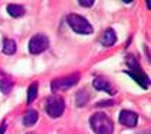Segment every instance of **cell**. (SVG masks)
Returning a JSON list of instances; mask_svg holds the SVG:
<instances>
[{"label": "cell", "instance_id": "obj_17", "mask_svg": "<svg viewBox=\"0 0 151 134\" xmlns=\"http://www.w3.org/2000/svg\"><path fill=\"white\" fill-rule=\"evenodd\" d=\"M111 104H114V101H105V102H98L96 105H98V107H105V105H111Z\"/></svg>", "mask_w": 151, "mask_h": 134}, {"label": "cell", "instance_id": "obj_19", "mask_svg": "<svg viewBox=\"0 0 151 134\" xmlns=\"http://www.w3.org/2000/svg\"><path fill=\"white\" fill-rule=\"evenodd\" d=\"M27 134H33V133H27Z\"/></svg>", "mask_w": 151, "mask_h": 134}, {"label": "cell", "instance_id": "obj_10", "mask_svg": "<svg viewBox=\"0 0 151 134\" xmlns=\"http://www.w3.org/2000/svg\"><path fill=\"white\" fill-rule=\"evenodd\" d=\"M37 118H39L37 111H36V110H32V108H29V110L26 111V114H24V117H23V125H26V127H32V125H35L36 124Z\"/></svg>", "mask_w": 151, "mask_h": 134}, {"label": "cell", "instance_id": "obj_8", "mask_svg": "<svg viewBox=\"0 0 151 134\" xmlns=\"http://www.w3.org/2000/svg\"><path fill=\"white\" fill-rule=\"evenodd\" d=\"M92 85L95 87V89H98V91H105V92H108L109 95H114L116 92L115 88H114L105 78H101V77H98V78L93 79Z\"/></svg>", "mask_w": 151, "mask_h": 134}, {"label": "cell", "instance_id": "obj_2", "mask_svg": "<svg viewBox=\"0 0 151 134\" xmlns=\"http://www.w3.org/2000/svg\"><path fill=\"white\" fill-rule=\"evenodd\" d=\"M127 65H128V68H129L127 71L128 75L134 79V81H137L142 88H148V87H150V78H148V77L145 75V72L139 68L138 62L135 61L134 56H128Z\"/></svg>", "mask_w": 151, "mask_h": 134}, {"label": "cell", "instance_id": "obj_16", "mask_svg": "<svg viewBox=\"0 0 151 134\" xmlns=\"http://www.w3.org/2000/svg\"><path fill=\"white\" fill-rule=\"evenodd\" d=\"M81 6H83V7H91L93 4V0H79L78 1Z\"/></svg>", "mask_w": 151, "mask_h": 134}, {"label": "cell", "instance_id": "obj_5", "mask_svg": "<svg viewBox=\"0 0 151 134\" xmlns=\"http://www.w3.org/2000/svg\"><path fill=\"white\" fill-rule=\"evenodd\" d=\"M79 78H81L79 74L68 75V77H63V78H56L52 81L50 88H52L53 92H56V91H68L69 88L75 87L79 82Z\"/></svg>", "mask_w": 151, "mask_h": 134}, {"label": "cell", "instance_id": "obj_13", "mask_svg": "<svg viewBox=\"0 0 151 134\" xmlns=\"http://www.w3.org/2000/svg\"><path fill=\"white\" fill-rule=\"evenodd\" d=\"M3 52L6 55H13L16 52V43H14V41H12V39H4V42H3Z\"/></svg>", "mask_w": 151, "mask_h": 134}, {"label": "cell", "instance_id": "obj_11", "mask_svg": "<svg viewBox=\"0 0 151 134\" xmlns=\"http://www.w3.org/2000/svg\"><path fill=\"white\" fill-rule=\"evenodd\" d=\"M7 13L12 17H20L24 13V7L22 4H9L7 6Z\"/></svg>", "mask_w": 151, "mask_h": 134}, {"label": "cell", "instance_id": "obj_1", "mask_svg": "<svg viewBox=\"0 0 151 134\" xmlns=\"http://www.w3.org/2000/svg\"><path fill=\"white\" fill-rule=\"evenodd\" d=\"M89 124L95 134H112L114 133V123L104 112H95L89 118Z\"/></svg>", "mask_w": 151, "mask_h": 134}, {"label": "cell", "instance_id": "obj_7", "mask_svg": "<svg viewBox=\"0 0 151 134\" xmlns=\"http://www.w3.org/2000/svg\"><path fill=\"white\" fill-rule=\"evenodd\" d=\"M119 123L125 127H135L138 123V115L137 112L129 111V110H124V111L119 112Z\"/></svg>", "mask_w": 151, "mask_h": 134}, {"label": "cell", "instance_id": "obj_14", "mask_svg": "<svg viewBox=\"0 0 151 134\" xmlns=\"http://www.w3.org/2000/svg\"><path fill=\"white\" fill-rule=\"evenodd\" d=\"M36 97H37V82H33V84H30V87L27 89V104L35 101Z\"/></svg>", "mask_w": 151, "mask_h": 134}, {"label": "cell", "instance_id": "obj_3", "mask_svg": "<svg viewBox=\"0 0 151 134\" xmlns=\"http://www.w3.org/2000/svg\"><path fill=\"white\" fill-rule=\"evenodd\" d=\"M66 22H68V25L70 26V29H72L73 32H76V33L88 35V33H92V30H93L92 25L88 22L85 17H82L79 14H75V13L68 14Z\"/></svg>", "mask_w": 151, "mask_h": 134}, {"label": "cell", "instance_id": "obj_9", "mask_svg": "<svg viewBox=\"0 0 151 134\" xmlns=\"http://www.w3.org/2000/svg\"><path fill=\"white\" fill-rule=\"evenodd\" d=\"M99 42L104 45V46H112V45L116 42V35H115V32H114V29L108 28L104 33L101 35Z\"/></svg>", "mask_w": 151, "mask_h": 134}, {"label": "cell", "instance_id": "obj_4", "mask_svg": "<svg viewBox=\"0 0 151 134\" xmlns=\"http://www.w3.org/2000/svg\"><path fill=\"white\" fill-rule=\"evenodd\" d=\"M45 111L47 112L49 117L52 118H58L60 117L63 111H65V101L62 97L59 95H53V97H49L45 101Z\"/></svg>", "mask_w": 151, "mask_h": 134}, {"label": "cell", "instance_id": "obj_15", "mask_svg": "<svg viewBox=\"0 0 151 134\" xmlns=\"http://www.w3.org/2000/svg\"><path fill=\"white\" fill-rule=\"evenodd\" d=\"M0 89H1L3 94H9L12 91V82L7 78H3L0 81Z\"/></svg>", "mask_w": 151, "mask_h": 134}, {"label": "cell", "instance_id": "obj_6", "mask_svg": "<svg viewBox=\"0 0 151 134\" xmlns=\"http://www.w3.org/2000/svg\"><path fill=\"white\" fill-rule=\"evenodd\" d=\"M47 46H49V38L43 33H37L32 36L29 42V52L32 55H37V54H42L45 49H47Z\"/></svg>", "mask_w": 151, "mask_h": 134}, {"label": "cell", "instance_id": "obj_18", "mask_svg": "<svg viewBox=\"0 0 151 134\" xmlns=\"http://www.w3.org/2000/svg\"><path fill=\"white\" fill-rule=\"evenodd\" d=\"M6 127H7V124H6V123L1 124V128H0V134H4V131H6Z\"/></svg>", "mask_w": 151, "mask_h": 134}, {"label": "cell", "instance_id": "obj_12", "mask_svg": "<svg viewBox=\"0 0 151 134\" xmlns=\"http://www.w3.org/2000/svg\"><path fill=\"white\" fill-rule=\"evenodd\" d=\"M89 100V94L85 91V89H79L76 92V105L78 107H83Z\"/></svg>", "mask_w": 151, "mask_h": 134}]
</instances>
